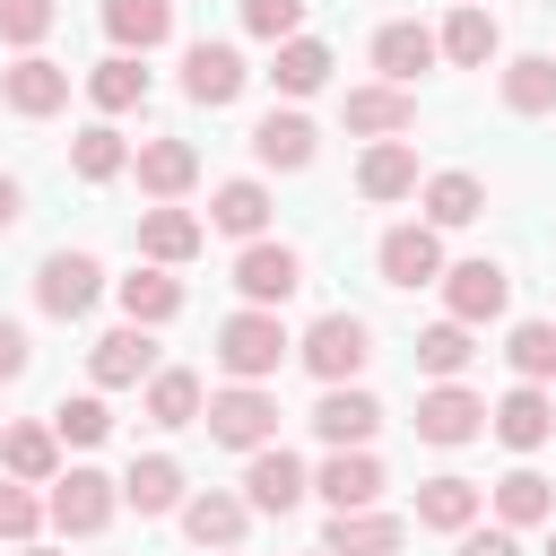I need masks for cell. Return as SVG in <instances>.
Segmentation results:
<instances>
[{
	"instance_id": "44",
	"label": "cell",
	"mask_w": 556,
	"mask_h": 556,
	"mask_svg": "<svg viewBox=\"0 0 556 556\" xmlns=\"http://www.w3.org/2000/svg\"><path fill=\"white\" fill-rule=\"evenodd\" d=\"M35 530H43L35 486H26V478H0V539H35Z\"/></svg>"
},
{
	"instance_id": "26",
	"label": "cell",
	"mask_w": 556,
	"mask_h": 556,
	"mask_svg": "<svg viewBox=\"0 0 556 556\" xmlns=\"http://www.w3.org/2000/svg\"><path fill=\"white\" fill-rule=\"evenodd\" d=\"M495 521H504V530H539V521H556V486H547L539 469H504V478H495Z\"/></svg>"
},
{
	"instance_id": "11",
	"label": "cell",
	"mask_w": 556,
	"mask_h": 556,
	"mask_svg": "<svg viewBox=\"0 0 556 556\" xmlns=\"http://www.w3.org/2000/svg\"><path fill=\"white\" fill-rule=\"evenodd\" d=\"M434 287H443L452 321H469V330H478V321H495V313H504V295H513V278H504L495 261H460V269H443Z\"/></svg>"
},
{
	"instance_id": "10",
	"label": "cell",
	"mask_w": 556,
	"mask_h": 556,
	"mask_svg": "<svg viewBox=\"0 0 556 556\" xmlns=\"http://www.w3.org/2000/svg\"><path fill=\"white\" fill-rule=\"evenodd\" d=\"M235 287H243L252 304H269V313H278V304L304 287V261H295L287 243H261V235H252V243H243V261H235Z\"/></svg>"
},
{
	"instance_id": "14",
	"label": "cell",
	"mask_w": 556,
	"mask_h": 556,
	"mask_svg": "<svg viewBox=\"0 0 556 556\" xmlns=\"http://www.w3.org/2000/svg\"><path fill=\"white\" fill-rule=\"evenodd\" d=\"M339 113H348V130H356V139H400V130H417V96H408V87H391V78H382V87H348V104H339Z\"/></svg>"
},
{
	"instance_id": "34",
	"label": "cell",
	"mask_w": 556,
	"mask_h": 556,
	"mask_svg": "<svg viewBox=\"0 0 556 556\" xmlns=\"http://www.w3.org/2000/svg\"><path fill=\"white\" fill-rule=\"evenodd\" d=\"M87 96H96V113H130V104H148V70L130 52H113V61L87 70Z\"/></svg>"
},
{
	"instance_id": "31",
	"label": "cell",
	"mask_w": 556,
	"mask_h": 556,
	"mask_svg": "<svg viewBox=\"0 0 556 556\" xmlns=\"http://www.w3.org/2000/svg\"><path fill=\"white\" fill-rule=\"evenodd\" d=\"M208 226H217V235H235V243H252V235L269 226V191H261V182H217Z\"/></svg>"
},
{
	"instance_id": "38",
	"label": "cell",
	"mask_w": 556,
	"mask_h": 556,
	"mask_svg": "<svg viewBox=\"0 0 556 556\" xmlns=\"http://www.w3.org/2000/svg\"><path fill=\"white\" fill-rule=\"evenodd\" d=\"M70 165H78V182H113V174L130 165V148H122V130H113V122H96V130H78Z\"/></svg>"
},
{
	"instance_id": "29",
	"label": "cell",
	"mask_w": 556,
	"mask_h": 556,
	"mask_svg": "<svg viewBox=\"0 0 556 556\" xmlns=\"http://www.w3.org/2000/svg\"><path fill=\"white\" fill-rule=\"evenodd\" d=\"M243 521H252V504H243V495H217V486H208V495H182V530H191L200 547H235V539H243Z\"/></svg>"
},
{
	"instance_id": "36",
	"label": "cell",
	"mask_w": 556,
	"mask_h": 556,
	"mask_svg": "<svg viewBox=\"0 0 556 556\" xmlns=\"http://www.w3.org/2000/svg\"><path fill=\"white\" fill-rule=\"evenodd\" d=\"M148 417L156 426H200V374H182V365L148 374Z\"/></svg>"
},
{
	"instance_id": "23",
	"label": "cell",
	"mask_w": 556,
	"mask_h": 556,
	"mask_svg": "<svg viewBox=\"0 0 556 556\" xmlns=\"http://www.w3.org/2000/svg\"><path fill=\"white\" fill-rule=\"evenodd\" d=\"M0 469L26 478V486H52L61 478V434L52 426H0Z\"/></svg>"
},
{
	"instance_id": "19",
	"label": "cell",
	"mask_w": 556,
	"mask_h": 556,
	"mask_svg": "<svg viewBox=\"0 0 556 556\" xmlns=\"http://www.w3.org/2000/svg\"><path fill=\"white\" fill-rule=\"evenodd\" d=\"M313 148H321V130H313L304 113H261V122H252V156L278 165V174H304Z\"/></svg>"
},
{
	"instance_id": "6",
	"label": "cell",
	"mask_w": 556,
	"mask_h": 556,
	"mask_svg": "<svg viewBox=\"0 0 556 556\" xmlns=\"http://www.w3.org/2000/svg\"><path fill=\"white\" fill-rule=\"evenodd\" d=\"M96 295H104V269H96L87 252H52V261L35 269V304H43L52 321H78Z\"/></svg>"
},
{
	"instance_id": "18",
	"label": "cell",
	"mask_w": 556,
	"mask_h": 556,
	"mask_svg": "<svg viewBox=\"0 0 556 556\" xmlns=\"http://www.w3.org/2000/svg\"><path fill=\"white\" fill-rule=\"evenodd\" d=\"M400 539H408V521H400V513H374V504L330 513V530H321L330 556H400Z\"/></svg>"
},
{
	"instance_id": "25",
	"label": "cell",
	"mask_w": 556,
	"mask_h": 556,
	"mask_svg": "<svg viewBox=\"0 0 556 556\" xmlns=\"http://www.w3.org/2000/svg\"><path fill=\"white\" fill-rule=\"evenodd\" d=\"M356 191H365V200H408V191H417V148H408V139H374L365 165H356Z\"/></svg>"
},
{
	"instance_id": "50",
	"label": "cell",
	"mask_w": 556,
	"mask_h": 556,
	"mask_svg": "<svg viewBox=\"0 0 556 556\" xmlns=\"http://www.w3.org/2000/svg\"><path fill=\"white\" fill-rule=\"evenodd\" d=\"M208 556H235V547H208Z\"/></svg>"
},
{
	"instance_id": "40",
	"label": "cell",
	"mask_w": 556,
	"mask_h": 556,
	"mask_svg": "<svg viewBox=\"0 0 556 556\" xmlns=\"http://www.w3.org/2000/svg\"><path fill=\"white\" fill-rule=\"evenodd\" d=\"M504 356H513L521 382H556V321H521V330L504 339Z\"/></svg>"
},
{
	"instance_id": "33",
	"label": "cell",
	"mask_w": 556,
	"mask_h": 556,
	"mask_svg": "<svg viewBox=\"0 0 556 556\" xmlns=\"http://www.w3.org/2000/svg\"><path fill=\"white\" fill-rule=\"evenodd\" d=\"M269 78H278V96H313V87H330V43H313V35H287Z\"/></svg>"
},
{
	"instance_id": "12",
	"label": "cell",
	"mask_w": 556,
	"mask_h": 556,
	"mask_svg": "<svg viewBox=\"0 0 556 556\" xmlns=\"http://www.w3.org/2000/svg\"><path fill=\"white\" fill-rule=\"evenodd\" d=\"M417 434L426 443H469V434H486V400L460 391V382H434V391H417Z\"/></svg>"
},
{
	"instance_id": "35",
	"label": "cell",
	"mask_w": 556,
	"mask_h": 556,
	"mask_svg": "<svg viewBox=\"0 0 556 556\" xmlns=\"http://www.w3.org/2000/svg\"><path fill=\"white\" fill-rule=\"evenodd\" d=\"M486 208V182L478 174H434L426 182V226H469Z\"/></svg>"
},
{
	"instance_id": "13",
	"label": "cell",
	"mask_w": 556,
	"mask_h": 556,
	"mask_svg": "<svg viewBox=\"0 0 556 556\" xmlns=\"http://www.w3.org/2000/svg\"><path fill=\"white\" fill-rule=\"evenodd\" d=\"M243 78H252V70H243L235 43H191V52H182V96H191V104H235Z\"/></svg>"
},
{
	"instance_id": "28",
	"label": "cell",
	"mask_w": 556,
	"mask_h": 556,
	"mask_svg": "<svg viewBox=\"0 0 556 556\" xmlns=\"http://www.w3.org/2000/svg\"><path fill=\"white\" fill-rule=\"evenodd\" d=\"M104 35L122 52H156L174 35V0H104Z\"/></svg>"
},
{
	"instance_id": "5",
	"label": "cell",
	"mask_w": 556,
	"mask_h": 556,
	"mask_svg": "<svg viewBox=\"0 0 556 556\" xmlns=\"http://www.w3.org/2000/svg\"><path fill=\"white\" fill-rule=\"evenodd\" d=\"M304 495H313V469H304L287 443H261L252 469H243V504H252V513H295Z\"/></svg>"
},
{
	"instance_id": "49",
	"label": "cell",
	"mask_w": 556,
	"mask_h": 556,
	"mask_svg": "<svg viewBox=\"0 0 556 556\" xmlns=\"http://www.w3.org/2000/svg\"><path fill=\"white\" fill-rule=\"evenodd\" d=\"M304 556H330V547H304Z\"/></svg>"
},
{
	"instance_id": "1",
	"label": "cell",
	"mask_w": 556,
	"mask_h": 556,
	"mask_svg": "<svg viewBox=\"0 0 556 556\" xmlns=\"http://www.w3.org/2000/svg\"><path fill=\"white\" fill-rule=\"evenodd\" d=\"M287 348H295V339L278 330V313H269V304H252V313H226V321H217V365H226L235 382H269V374L287 365Z\"/></svg>"
},
{
	"instance_id": "20",
	"label": "cell",
	"mask_w": 556,
	"mask_h": 556,
	"mask_svg": "<svg viewBox=\"0 0 556 556\" xmlns=\"http://www.w3.org/2000/svg\"><path fill=\"white\" fill-rule=\"evenodd\" d=\"M139 191H156V200H182L191 182H200V148L191 139H139Z\"/></svg>"
},
{
	"instance_id": "27",
	"label": "cell",
	"mask_w": 556,
	"mask_h": 556,
	"mask_svg": "<svg viewBox=\"0 0 556 556\" xmlns=\"http://www.w3.org/2000/svg\"><path fill=\"white\" fill-rule=\"evenodd\" d=\"M478 504H486V486H469V478H426L417 486V530H469L478 521Z\"/></svg>"
},
{
	"instance_id": "3",
	"label": "cell",
	"mask_w": 556,
	"mask_h": 556,
	"mask_svg": "<svg viewBox=\"0 0 556 556\" xmlns=\"http://www.w3.org/2000/svg\"><path fill=\"white\" fill-rule=\"evenodd\" d=\"M295 356H304L321 382H356V374H365V356H374V330H365L356 313H321V321L295 339Z\"/></svg>"
},
{
	"instance_id": "37",
	"label": "cell",
	"mask_w": 556,
	"mask_h": 556,
	"mask_svg": "<svg viewBox=\"0 0 556 556\" xmlns=\"http://www.w3.org/2000/svg\"><path fill=\"white\" fill-rule=\"evenodd\" d=\"M504 104H513V113H556V61H547V52H521V61L504 70Z\"/></svg>"
},
{
	"instance_id": "42",
	"label": "cell",
	"mask_w": 556,
	"mask_h": 556,
	"mask_svg": "<svg viewBox=\"0 0 556 556\" xmlns=\"http://www.w3.org/2000/svg\"><path fill=\"white\" fill-rule=\"evenodd\" d=\"M243 35H261V43L304 35V0H243Z\"/></svg>"
},
{
	"instance_id": "43",
	"label": "cell",
	"mask_w": 556,
	"mask_h": 556,
	"mask_svg": "<svg viewBox=\"0 0 556 556\" xmlns=\"http://www.w3.org/2000/svg\"><path fill=\"white\" fill-rule=\"evenodd\" d=\"M0 35H9L17 52H35V43L52 35V0H0Z\"/></svg>"
},
{
	"instance_id": "4",
	"label": "cell",
	"mask_w": 556,
	"mask_h": 556,
	"mask_svg": "<svg viewBox=\"0 0 556 556\" xmlns=\"http://www.w3.org/2000/svg\"><path fill=\"white\" fill-rule=\"evenodd\" d=\"M113 504H122V478H104V469H61L52 478V530H70V539H96L104 521H113Z\"/></svg>"
},
{
	"instance_id": "51",
	"label": "cell",
	"mask_w": 556,
	"mask_h": 556,
	"mask_svg": "<svg viewBox=\"0 0 556 556\" xmlns=\"http://www.w3.org/2000/svg\"><path fill=\"white\" fill-rule=\"evenodd\" d=\"M547 556H556V530H547Z\"/></svg>"
},
{
	"instance_id": "22",
	"label": "cell",
	"mask_w": 556,
	"mask_h": 556,
	"mask_svg": "<svg viewBox=\"0 0 556 556\" xmlns=\"http://www.w3.org/2000/svg\"><path fill=\"white\" fill-rule=\"evenodd\" d=\"M200 243H208V226H200L191 208H148V217H139V252H148L156 269H182Z\"/></svg>"
},
{
	"instance_id": "16",
	"label": "cell",
	"mask_w": 556,
	"mask_h": 556,
	"mask_svg": "<svg viewBox=\"0 0 556 556\" xmlns=\"http://www.w3.org/2000/svg\"><path fill=\"white\" fill-rule=\"evenodd\" d=\"M374 426H382V400L356 391V382H330L321 408H313V434H321L330 452H339V443H374Z\"/></svg>"
},
{
	"instance_id": "24",
	"label": "cell",
	"mask_w": 556,
	"mask_h": 556,
	"mask_svg": "<svg viewBox=\"0 0 556 556\" xmlns=\"http://www.w3.org/2000/svg\"><path fill=\"white\" fill-rule=\"evenodd\" d=\"M374 70H382L391 87H408L417 70H434V35H426L417 17H391V26L374 35Z\"/></svg>"
},
{
	"instance_id": "15",
	"label": "cell",
	"mask_w": 556,
	"mask_h": 556,
	"mask_svg": "<svg viewBox=\"0 0 556 556\" xmlns=\"http://www.w3.org/2000/svg\"><path fill=\"white\" fill-rule=\"evenodd\" d=\"M374 261H382V287H434V278H443V243H434V226H391Z\"/></svg>"
},
{
	"instance_id": "45",
	"label": "cell",
	"mask_w": 556,
	"mask_h": 556,
	"mask_svg": "<svg viewBox=\"0 0 556 556\" xmlns=\"http://www.w3.org/2000/svg\"><path fill=\"white\" fill-rule=\"evenodd\" d=\"M460 556H521V539H513L504 521H495V530H478V521H469V530H460Z\"/></svg>"
},
{
	"instance_id": "41",
	"label": "cell",
	"mask_w": 556,
	"mask_h": 556,
	"mask_svg": "<svg viewBox=\"0 0 556 556\" xmlns=\"http://www.w3.org/2000/svg\"><path fill=\"white\" fill-rule=\"evenodd\" d=\"M52 434H61V443H104V434H113V408H104L96 391H78V400L52 408Z\"/></svg>"
},
{
	"instance_id": "46",
	"label": "cell",
	"mask_w": 556,
	"mask_h": 556,
	"mask_svg": "<svg viewBox=\"0 0 556 556\" xmlns=\"http://www.w3.org/2000/svg\"><path fill=\"white\" fill-rule=\"evenodd\" d=\"M17 374H26V330L0 313V382H17Z\"/></svg>"
},
{
	"instance_id": "48",
	"label": "cell",
	"mask_w": 556,
	"mask_h": 556,
	"mask_svg": "<svg viewBox=\"0 0 556 556\" xmlns=\"http://www.w3.org/2000/svg\"><path fill=\"white\" fill-rule=\"evenodd\" d=\"M26 556H52V547H26Z\"/></svg>"
},
{
	"instance_id": "9",
	"label": "cell",
	"mask_w": 556,
	"mask_h": 556,
	"mask_svg": "<svg viewBox=\"0 0 556 556\" xmlns=\"http://www.w3.org/2000/svg\"><path fill=\"white\" fill-rule=\"evenodd\" d=\"M0 104H9V113H26V122H43V113H61V104H70V70H61V61H43V52H26L17 70H0Z\"/></svg>"
},
{
	"instance_id": "8",
	"label": "cell",
	"mask_w": 556,
	"mask_h": 556,
	"mask_svg": "<svg viewBox=\"0 0 556 556\" xmlns=\"http://www.w3.org/2000/svg\"><path fill=\"white\" fill-rule=\"evenodd\" d=\"M313 495H321L330 513H356V504H374V495H382V460H374L365 443H339V452L313 469Z\"/></svg>"
},
{
	"instance_id": "17",
	"label": "cell",
	"mask_w": 556,
	"mask_h": 556,
	"mask_svg": "<svg viewBox=\"0 0 556 556\" xmlns=\"http://www.w3.org/2000/svg\"><path fill=\"white\" fill-rule=\"evenodd\" d=\"M486 426H495V443H513V452H539V443L556 434V400H547L539 382H521V391H504V400L486 408Z\"/></svg>"
},
{
	"instance_id": "21",
	"label": "cell",
	"mask_w": 556,
	"mask_h": 556,
	"mask_svg": "<svg viewBox=\"0 0 556 556\" xmlns=\"http://www.w3.org/2000/svg\"><path fill=\"white\" fill-rule=\"evenodd\" d=\"M434 52H443V61H460V70H486V61L504 52V26H495L478 0H460V9H452V26L434 35Z\"/></svg>"
},
{
	"instance_id": "30",
	"label": "cell",
	"mask_w": 556,
	"mask_h": 556,
	"mask_svg": "<svg viewBox=\"0 0 556 556\" xmlns=\"http://www.w3.org/2000/svg\"><path fill=\"white\" fill-rule=\"evenodd\" d=\"M122 313H130V321H148V330H156V321H174V313H182V278H174V269H156V261H148V269H130V278H122Z\"/></svg>"
},
{
	"instance_id": "32",
	"label": "cell",
	"mask_w": 556,
	"mask_h": 556,
	"mask_svg": "<svg viewBox=\"0 0 556 556\" xmlns=\"http://www.w3.org/2000/svg\"><path fill=\"white\" fill-rule=\"evenodd\" d=\"M122 504H139V513H182V469H174L165 452L130 460V478H122Z\"/></svg>"
},
{
	"instance_id": "2",
	"label": "cell",
	"mask_w": 556,
	"mask_h": 556,
	"mask_svg": "<svg viewBox=\"0 0 556 556\" xmlns=\"http://www.w3.org/2000/svg\"><path fill=\"white\" fill-rule=\"evenodd\" d=\"M200 426H208V443H226V452H261V443H278V400H269L261 382H226V391L200 400Z\"/></svg>"
},
{
	"instance_id": "47",
	"label": "cell",
	"mask_w": 556,
	"mask_h": 556,
	"mask_svg": "<svg viewBox=\"0 0 556 556\" xmlns=\"http://www.w3.org/2000/svg\"><path fill=\"white\" fill-rule=\"evenodd\" d=\"M17 217H26V191H17V182H9V174H0V235H9V226H17Z\"/></svg>"
},
{
	"instance_id": "7",
	"label": "cell",
	"mask_w": 556,
	"mask_h": 556,
	"mask_svg": "<svg viewBox=\"0 0 556 556\" xmlns=\"http://www.w3.org/2000/svg\"><path fill=\"white\" fill-rule=\"evenodd\" d=\"M87 374H96L104 391H130V382H148V374H156V339H148V321H122V330H104V339L87 348Z\"/></svg>"
},
{
	"instance_id": "39",
	"label": "cell",
	"mask_w": 556,
	"mask_h": 556,
	"mask_svg": "<svg viewBox=\"0 0 556 556\" xmlns=\"http://www.w3.org/2000/svg\"><path fill=\"white\" fill-rule=\"evenodd\" d=\"M469 356H478V348H469V321H434V330H417V365H426L434 382H452Z\"/></svg>"
}]
</instances>
